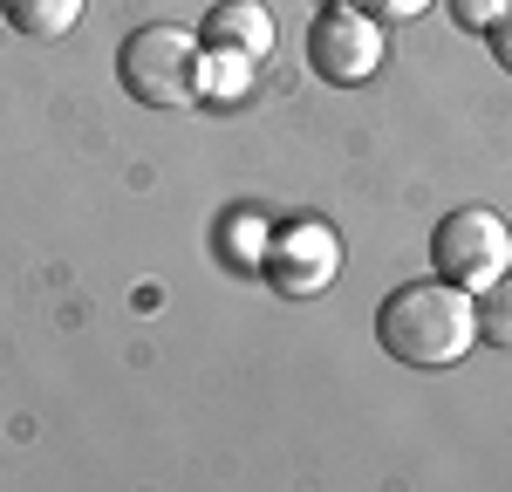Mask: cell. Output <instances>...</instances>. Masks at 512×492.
Masks as SVG:
<instances>
[{"label": "cell", "mask_w": 512, "mask_h": 492, "mask_svg": "<svg viewBox=\"0 0 512 492\" xmlns=\"http://www.w3.org/2000/svg\"><path fill=\"white\" fill-rule=\"evenodd\" d=\"M376 342L403 369H451L472 356L478 342V301L458 281H403L376 308Z\"/></svg>", "instance_id": "cell-1"}, {"label": "cell", "mask_w": 512, "mask_h": 492, "mask_svg": "<svg viewBox=\"0 0 512 492\" xmlns=\"http://www.w3.org/2000/svg\"><path fill=\"white\" fill-rule=\"evenodd\" d=\"M117 82L144 110H192L205 96V41L171 21H144L117 48Z\"/></svg>", "instance_id": "cell-2"}, {"label": "cell", "mask_w": 512, "mask_h": 492, "mask_svg": "<svg viewBox=\"0 0 512 492\" xmlns=\"http://www.w3.org/2000/svg\"><path fill=\"white\" fill-rule=\"evenodd\" d=\"M431 260H437L444 281H458L465 294H478V287H492L512 267V226L492 205H458V212L437 219Z\"/></svg>", "instance_id": "cell-3"}, {"label": "cell", "mask_w": 512, "mask_h": 492, "mask_svg": "<svg viewBox=\"0 0 512 492\" xmlns=\"http://www.w3.org/2000/svg\"><path fill=\"white\" fill-rule=\"evenodd\" d=\"M383 55H390V35L376 28L369 7L335 0V7H321L315 28H308V69H315L328 89H355V82H369L376 69H383Z\"/></svg>", "instance_id": "cell-4"}, {"label": "cell", "mask_w": 512, "mask_h": 492, "mask_svg": "<svg viewBox=\"0 0 512 492\" xmlns=\"http://www.w3.org/2000/svg\"><path fill=\"white\" fill-rule=\"evenodd\" d=\"M260 274L280 301H315L335 287L342 274V240L328 219H287L280 233H267V253H260Z\"/></svg>", "instance_id": "cell-5"}, {"label": "cell", "mask_w": 512, "mask_h": 492, "mask_svg": "<svg viewBox=\"0 0 512 492\" xmlns=\"http://www.w3.org/2000/svg\"><path fill=\"white\" fill-rule=\"evenodd\" d=\"M205 55H226V62H267L274 55V14L260 0H219L205 14Z\"/></svg>", "instance_id": "cell-6"}, {"label": "cell", "mask_w": 512, "mask_h": 492, "mask_svg": "<svg viewBox=\"0 0 512 492\" xmlns=\"http://www.w3.org/2000/svg\"><path fill=\"white\" fill-rule=\"evenodd\" d=\"M7 28L28 41H62L69 28L82 21V0H0Z\"/></svg>", "instance_id": "cell-7"}, {"label": "cell", "mask_w": 512, "mask_h": 492, "mask_svg": "<svg viewBox=\"0 0 512 492\" xmlns=\"http://www.w3.org/2000/svg\"><path fill=\"white\" fill-rule=\"evenodd\" d=\"M478 342L512 349V267L492 287H478Z\"/></svg>", "instance_id": "cell-8"}, {"label": "cell", "mask_w": 512, "mask_h": 492, "mask_svg": "<svg viewBox=\"0 0 512 492\" xmlns=\"http://www.w3.org/2000/svg\"><path fill=\"white\" fill-rule=\"evenodd\" d=\"M512 0H451V14H458V28H472V35H485L499 14H506Z\"/></svg>", "instance_id": "cell-9"}, {"label": "cell", "mask_w": 512, "mask_h": 492, "mask_svg": "<svg viewBox=\"0 0 512 492\" xmlns=\"http://www.w3.org/2000/svg\"><path fill=\"white\" fill-rule=\"evenodd\" d=\"M485 48H492V62H499V69L512 76V7L499 14V21H492V28H485Z\"/></svg>", "instance_id": "cell-10"}, {"label": "cell", "mask_w": 512, "mask_h": 492, "mask_svg": "<svg viewBox=\"0 0 512 492\" xmlns=\"http://www.w3.org/2000/svg\"><path fill=\"white\" fill-rule=\"evenodd\" d=\"M362 7H369L376 21H417V14H424L431 0H362Z\"/></svg>", "instance_id": "cell-11"}]
</instances>
